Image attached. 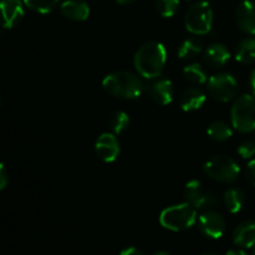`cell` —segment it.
Masks as SVG:
<instances>
[{
	"mask_svg": "<svg viewBox=\"0 0 255 255\" xmlns=\"http://www.w3.org/2000/svg\"><path fill=\"white\" fill-rule=\"evenodd\" d=\"M184 25L189 32L194 35H206L213 25V10L208 1L194 2L187 10Z\"/></svg>",
	"mask_w": 255,
	"mask_h": 255,
	"instance_id": "cell-5",
	"label": "cell"
},
{
	"mask_svg": "<svg viewBox=\"0 0 255 255\" xmlns=\"http://www.w3.org/2000/svg\"><path fill=\"white\" fill-rule=\"evenodd\" d=\"M232 125L243 133L255 131V96L242 95L234 101L231 110Z\"/></svg>",
	"mask_w": 255,
	"mask_h": 255,
	"instance_id": "cell-4",
	"label": "cell"
},
{
	"mask_svg": "<svg viewBox=\"0 0 255 255\" xmlns=\"http://www.w3.org/2000/svg\"><path fill=\"white\" fill-rule=\"evenodd\" d=\"M156 6L162 16L172 17L178 10L179 0H156Z\"/></svg>",
	"mask_w": 255,
	"mask_h": 255,
	"instance_id": "cell-25",
	"label": "cell"
},
{
	"mask_svg": "<svg viewBox=\"0 0 255 255\" xmlns=\"http://www.w3.org/2000/svg\"><path fill=\"white\" fill-rule=\"evenodd\" d=\"M167 61V50L163 44L148 41L142 45L134 55L133 64L137 72L146 79L161 76Z\"/></svg>",
	"mask_w": 255,
	"mask_h": 255,
	"instance_id": "cell-1",
	"label": "cell"
},
{
	"mask_svg": "<svg viewBox=\"0 0 255 255\" xmlns=\"http://www.w3.org/2000/svg\"><path fill=\"white\" fill-rule=\"evenodd\" d=\"M197 221V208L186 202L168 207L159 216V222L166 229L173 232L187 231Z\"/></svg>",
	"mask_w": 255,
	"mask_h": 255,
	"instance_id": "cell-3",
	"label": "cell"
},
{
	"mask_svg": "<svg viewBox=\"0 0 255 255\" xmlns=\"http://www.w3.org/2000/svg\"><path fill=\"white\" fill-rule=\"evenodd\" d=\"M105 91L115 97L125 100H133L141 96L142 81L139 77L128 71H116L109 74L102 81Z\"/></svg>",
	"mask_w": 255,
	"mask_h": 255,
	"instance_id": "cell-2",
	"label": "cell"
},
{
	"mask_svg": "<svg viewBox=\"0 0 255 255\" xmlns=\"http://www.w3.org/2000/svg\"><path fill=\"white\" fill-rule=\"evenodd\" d=\"M96 154L104 162H114L120 153V143L114 133H102L95 144Z\"/></svg>",
	"mask_w": 255,
	"mask_h": 255,
	"instance_id": "cell-10",
	"label": "cell"
},
{
	"mask_svg": "<svg viewBox=\"0 0 255 255\" xmlns=\"http://www.w3.org/2000/svg\"><path fill=\"white\" fill-rule=\"evenodd\" d=\"M227 254L228 255H246V251H243L242 249V247H239V248L237 249H231V251L227 252Z\"/></svg>",
	"mask_w": 255,
	"mask_h": 255,
	"instance_id": "cell-30",
	"label": "cell"
},
{
	"mask_svg": "<svg viewBox=\"0 0 255 255\" xmlns=\"http://www.w3.org/2000/svg\"><path fill=\"white\" fill-rule=\"evenodd\" d=\"M7 183H9V177H7V172L6 168H5L4 164H1L0 167V189H5L6 188Z\"/></svg>",
	"mask_w": 255,
	"mask_h": 255,
	"instance_id": "cell-28",
	"label": "cell"
},
{
	"mask_svg": "<svg viewBox=\"0 0 255 255\" xmlns=\"http://www.w3.org/2000/svg\"><path fill=\"white\" fill-rule=\"evenodd\" d=\"M156 255H169V252H167V251H159V252H156V253H154Z\"/></svg>",
	"mask_w": 255,
	"mask_h": 255,
	"instance_id": "cell-33",
	"label": "cell"
},
{
	"mask_svg": "<svg viewBox=\"0 0 255 255\" xmlns=\"http://www.w3.org/2000/svg\"><path fill=\"white\" fill-rule=\"evenodd\" d=\"M233 242L242 248L255 246V222H243L233 232Z\"/></svg>",
	"mask_w": 255,
	"mask_h": 255,
	"instance_id": "cell-15",
	"label": "cell"
},
{
	"mask_svg": "<svg viewBox=\"0 0 255 255\" xmlns=\"http://www.w3.org/2000/svg\"><path fill=\"white\" fill-rule=\"evenodd\" d=\"M198 227L202 233L211 239H219L226 232V221L218 212L207 211L199 217Z\"/></svg>",
	"mask_w": 255,
	"mask_h": 255,
	"instance_id": "cell-9",
	"label": "cell"
},
{
	"mask_svg": "<svg viewBox=\"0 0 255 255\" xmlns=\"http://www.w3.org/2000/svg\"><path fill=\"white\" fill-rule=\"evenodd\" d=\"M60 10L61 14L71 21H85L90 15V6L85 0H65Z\"/></svg>",
	"mask_w": 255,
	"mask_h": 255,
	"instance_id": "cell-13",
	"label": "cell"
},
{
	"mask_svg": "<svg viewBox=\"0 0 255 255\" xmlns=\"http://www.w3.org/2000/svg\"><path fill=\"white\" fill-rule=\"evenodd\" d=\"M59 0H24V4L29 9L40 14H46L50 12L57 5Z\"/></svg>",
	"mask_w": 255,
	"mask_h": 255,
	"instance_id": "cell-24",
	"label": "cell"
},
{
	"mask_svg": "<svg viewBox=\"0 0 255 255\" xmlns=\"http://www.w3.org/2000/svg\"><path fill=\"white\" fill-rule=\"evenodd\" d=\"M183 74L189 82L194 85H203L207 82V72L201 64H189L184 67Z\"/></svg>",
	"mask_w": 255,
	"mask_h": 255,
	"instance_id": "cell-22",
	"label": "cell"
},
{
	"mask_svg": "<svg viewBox=\"0 0 255 255\" xmlns=\"http://www.w3.org/2000/svg\"><path fill=\"white\" fill-rule=\"evenodd\" d=\"M236 21L239 29L247 34L255 35V2L244 0L238 5L236 11Z\"/></svg>",
	"mask_w": 255,
	"mask_h": 255,
	"instance_id": "cell-11",
	"label": "cell"
},
{
	"mask_svg": "<svg viewBox=\"0 0 255 255\" xmlns=\"http://www.w3.org/2000/svg\"><path fill=\"white\" fill-rule=\"evenodd\" d=\"M253 253L255 254V246H254V249H253Z\"/></svg>",
	"mask_w": 255,
	"mask_h": 255,
	"instance_id": "cell-34",
	"label": "cell"
},
{
	"mask_svg": "<svg viewBox=\"0 0 255 255\" xmlns=\"http://www.w3.org/2000/svg\"><path fill=\"white\" fill-rule=\"evenodd\" d=\"M204 61L212 67H222L231 59V52L223 44H213L204 52Z\"/></svg>",
	"mask_w": 255,
	"mask_h": 255,
	"instance_id": "cell-16",
	"label": "cell"
},
{
	"mask_svg": "<svg viewBox=\"0 0 255 255\" xmlns=\"http://www.w3.org/2000/svg\"><path fill=\"white\" fill-rule=\"evenodd\" d=\"M206 94L198 87H189L181 94L179 105L183 111L191 112L199 110L206 104Z\"/></svg>",
	"mask_w": 255,
	"mask_h": 255,
	"instance_id": "cell-14",
	"label": "cell"
},
{
	"mask_svg": "<svg viewBox=\"0 0 255 255\" xmlns=\"http://www.w3.org/2000/svg\"><path fill=\"white\" fill-rule=\"evenodd\" d=\"M0 7L5 29H11L21 21L24 16V4L21 0H1Z\"/></svg>",
	"mask_w": 255,
	"mask_h": 255,
	"instance_id": "cell-12",
	"label": "cell"
},
{
	"mask_svg": "<svg viewBox=\"0 0 255 255\" xmlns=\"http://www.w3.org/2000/svg\"><path fill=\"white\" fill-rule=\"evenodd\" d=\"M238 153L242 158L249 159L255 154V142L253 141H244L241 146L238 147Z\"/></svg>",
	"mask_w": 255,
	"mask_h": 255,
	"instance_id": "cell-26",
	"label": "cell"
},
{
	"mask_svg": "<svg viewBox=\"0 0 255 255\" xmlns=\"http://www.w3.org/2000/svg\"><path fill=\"white\" fill-rule=\"evenodd\" d=\"M116 2H119V4L121 5H126V4H131V2L136 1V0H115Z\"/></svg>",
	"mask_w": 255,
	"mask_h": 255,
	"instance_id": "cell-32",
	"label": "cell"
},
{
	"mask_svg": "<svg viewBox=\"0 0 255 255\" xmlns=\"http://www.w3.org/2000/svg\"><path fill=\"white\" fill-rule=\"evenodd\" d=\"M184 198L197 209H207L217 207V199L212 193L203 188L202 183L197 179L188 182L184 187Z\"/></svg>",
	"mask_w": 255,
	"mask_h": 255,
	"instance_id": "cell-8",
	"label": "cell"
},
{
	"mask_svg": "<svg viewBox=\"0 0 255 255\" xmlns=\"http://www.w3.org/2000/svg\"><path fill=\"white\" fill-rule=\"evenodd\" d=\"M203 50V45L202 41L197 37H189L186 39L178 49V56L179 59L183 60H191L198 56Z\"/></svg>",
	"mask_w": 255,
	"mask_h": 255,
	"instance_id": "cell-20",
	"label": "cell"
},
{
	"mask_svg": "<svg viewBox=\"0 0 255 255\" xmlns=\"http://www.w3.org/2000/svg\"><path fill=\"white\" fill-rule=\"evenodd\" d=\"M151 96L154 102L158 105H168L171 104L174 96V90L172 81L167 79H162L157 81L151 87Z\"/></svg>",
	"mask_w": 255,
	"mask_h": 255,
	"instance_id": "cell-17",
	"label": "cell"
},
{
	"mask_svg": "<svg viewBox=\"0 0 255 255\" xmlns=\"http://www.w3.org/2000/svg\"><path fill=\"white\" fill-rule=\"evenodd\" d=\"M246 176H247V179H248V181L255 187V159L249 162L248 166H247Z\"/></svg>",
	"mask_w": 255,
	"mask_h": 255,
	"instance_id": "cell-27",
	"label": "cell"
},
{
	"mask_svg": "<svg viewBox=\"0 0 255 255\" xmlns=\"http://www.w3.org/2000/svg\"><path fill=\"white\" fill-rule=\"evenodd\" d=\"M203 171L209 178L222 183H232L237 181L241 173L238 163L227 156H216L207 161L203 166Z\"/></svg>",
	"mask_w": 255,
	"mask_h": 255,
	"instance_id": "cell-6",
	"label": "cell"
},
{
	"mask_svg": "<svg viewBox=\"0 0 255 255\" xmlns=\"http://www.w3.org/2000/svg\"><path fill=\"white\" fill-rule=\"evenodd\" d=\"M249 85H251V90L253 92V95L255 96V69L252 71L251 75V80H249Z\"/></svg>",
	"mask_w": 255,
	"mask_h": 255,
	"instance_id": "cell-31",
	"label": "cell"
},
{
	"mask_svg": "<svg viewBox=\"0 0 255 255\" xmlns=\"http://www.w3.org/2000/svg\"><path fill=\"white\" fill-rule=\"evenodd\" d=\"M129 124V117L127 116L126 112L124 111H117L112 115L111 120H110V127L114 131V133L119 134L122 133L125 129L128 127Z\"/></svg>",
	"mask_w": 255,
	"mask_h": 255,
	"instance_id": "cell-23",
	"label": "cell"
},
{
	"mask_svg": "<svg viewBox=\"0 0 255 255\" xmlns=\"http://www.w3.org/2000/svg\"><path fill=\"white\" fill-rule=\"evenodd\" d=\"M209 95L214 100L221 102H228L237 96L239 90L238 81L231 74L213 75L207 82Z\"/></svg>",
	"mask_w": 255,
	"mask_h": 255,
	"instance_id": "cell-7",
	"label": "cell"
},
{
	"mask_svg": "<svg viewBox=\"0 0 255 255\" xmlns=\"http://www.w3.org/2000/svg\"><path fill=\"white\" fill-rule=\"evenodd\" d=\"M121 255H142L143 252L139 251L136 247H127V248H124L121 252H120Z\"/></svg>",
	"mask_w": 255,
	"mask_h": 255,
	"instance_id": "cell-29",
	"label": "cell"
},
{
	"mask_svg": "<svg viewBox=\"0 0 255 255\" xmlns=\"http://www.w3.org/2000/svg\"><path fill=\"white\" fill-rule=\"evenodd\" d=\"M236 60L241 64L255 61V37H247L239 42L236 50Z\"/></svg>",
	"mask_w": 255,
	"mask_h": 255,
	"instance_id": "cell-18",
	"label": "cell"
},
{
	"mask_svg": "<svg viewBox=\"0 0 255 255\" xmlns=\"http://www.w3.org/2000/svg\"><path fill=\"white\" fill-rule=\"evenodd\" d=\"M207 133H208L209 138H212L213 141L223 142L231 138L232 134H233V131H232L229 125L226 124V122L216 121L209 125L208 129H207Z\"/></svg>",
	"mask_w": 255,
	"mask_h": 255,
	"instance_id": "cell-21",
	"label": "cell"
},
{
	"mask_svg": "<svg viewBox=\"0 0 255 255\" xmlns=\"http://www.w3.org/2000/svg\"><path fill=\"white\" fill-rule=\"evenodd\" d=\"M224 206L227 207L231 213H238L242 211L244 203H246V196L244 192L239 188H229L224 193Z\"/></svg>",
	"mask_w": 255,
	"mask_h": 255,
	"instance_id": "cell-19",
	"label": "cell"
}]
</instances>
